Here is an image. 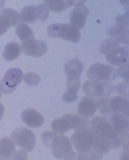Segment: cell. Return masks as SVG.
Listing matches in <instances>:
<instances>
[{"instance_id":"d6986e66","label":"cell","mask_w":129,"mask_h":160,"mask_svg":"<svg viewBox=\"0 0 129 160\" xmlns=\"http://www.w3.org/2000/svg\"><path fill=\"white\" fill-rule=\"evenodd\" d=\"M16 145L14 141L8 137L0 140V159H13L16 153Z\"/></svg>"},{"instance_id":"e575fe53","label":"cell","mask_w":129,"mask_h":160,"mask_svg":"<svg viewBox=\"0 0 129 160\" xmlns=\"http://www.w3.org/2000/svg\"><path fill=\"white\" fill-rule=\"evenodd\" d=\"M2 97V94L0 92V98ZM5 113V108L0 103V121L2 120Z\"/></svg>"},{"instance_id":"2e32d148","label":"cell","mask_w":129,"mask_h":160,"mask_svg":"<svg viewBox=\"0 0 129 160\" xmlns=\"http://www.w3.org/2000/svg\"><path fill=\"white\" fill-rule=\"evenodd\" d=\"M97 110V98L87 95L82 99L78 105V115L85 118H90L94 116Z\"/></svg>"},{"instance_id":"52a82bcc","label":"cell","mask_w":129,"mask_h":160,"mask_svg":"<svg viewBox=\"0 0 129 160\" xmlns=\"http://www.w3.org/2000/svg\"><path fill=\"white\" fill-rule=\"evenodd\" d=\"M115 20L117 24L110 27L108 34L117 39L119 43L129 46V15H117Z\"/></svg>"},{"instance_id":"7a4b0ae2","label":"cell","mask_w":129,"mask_h":160,"mask_svg":"<svg viewBox=\"0 0 129 160\" xmlns=\"http://www.w3.org/2000/svg\"><path fill=\"white\" fill-rule=\"evenodd\" d=\"M90 125L98 135L107 143L110 149L119 148L124 141L127 140L120 136L113 128L110 119L105 117H94L90 121Z\"/></svg>"},{"instance_id":"9c48e42d","label":"cell","mask_w":129,"mask_h":160,"mask_svg":"<svg viewBox=\"0 0 129 160\" xmlns=\"http://www.w3.org/2000/svg\"><path fill=\"white\" fill-rule=\"evenodd\" d=\"M83 70V63L78 59H72L65 64L64 72L67 76V87L80 88V77Z\"/></svg>"},{"instance_id":"30bf717a","label":"cell","mask_w":129,"mask_h":160,"mask_svg":"<svg viewBox=\"0 0 129 160\" xmlns=\"http://www.w3.org/2000/svg\"><path fill=\"white\" fill-rule=\"evenodd\" d=\"M11 138L17 145L27 152L33 150L36 143L34 132L23 127L15 129L11 133Z\"/></svg>"},{"instance_id":"e0dca14e","label":"cell","mask_w":129,"mask_h":160,"mask_svg":"<svg viewBox=\"0 0 129 160\" xmlns=\"http://www.w3.org/2000/svg\"><path fill=\"white\" fill-rule=\"evenodd\" d=\"M21 118L22 121L31 128H39L44 124L43 116L33 109L29 108L23 110Z\"/></svg>"},{"instance_id":"5b68a950","label":"cell","mask_w":129,"mask_h":160,"mask_svg":"<svg viewBox=\"0 0 129 160\" xmlns=\"http://www.w3.org/2000/svg\"><path fill=\"white\" fill-rule=\"evenodd\" d=\"M87 119L76 114H66L60 118L54 119L51 123V129L57 133H65L71 130L78 129Z\"/></svg>"},{"instance_id":"7402d4cb","label":"cell","mask_w":129,"mask_h":160,"mask_svg":"<svg viewBox=\"0 0 129 160\" xmlns=\"http://www.w3.org/2000/svg\"><path fill=\"white\" fill-rule=\"evenodd\" d=\"M16 34L22 42L34 38L33 29L25 23H21L17 26L16 28Z\"/></svg>"},{"instance_id":"d4e9b609","label":"cell","mask_w":129,"mask_h":160,"mask_svg":"<svg viewBox=\"0 0 129 160\" xmlns=\"http://www.w3.org/2000/svg\"><path fill=\"white\" fill-rule=\"evenodd\" d=\"M0 13L3 15L10 21L12 27L19 24L20 21V13L16 10L11 8H5L0 11Z\"/></svg>"},{"instance_id":"836d02e7","label":"cell","mask_w":129,"mask_h":160,"mask_svg":"<svg viewBox=\"0 0 129 160\" xmlns=\"http://www.w3.org/2000/svg\"><path fill=\"white\" fill-rule=\"evenodd\" d=\"M28 158L27 154L25 151L18 150L15 153V156L13 158V160H18V159H22V160H26Z\"/></svg>"},{"instance_id":"4fadbf2b","label":"cell","mask_w":129,"mask_h":160,"mask_svg":"<svg viewBox=\"0 0 129 160\" xmlns=\"http://www.w3.org/2000/svg\"><path fill=\"white\" fill-rule=\"evenodd\" d=\"M110 120L115 131L123 139L129 138V117L122 113L114 112Z\"/></svg>"},{"instance_id":"6da1fadb","label":"cell","mask_w":129,"mask_h":160,"mask_svg":"<svg viewBox=\"0 0 129 160\" xmlns=\"http://www.w3.org/2000/svg\"><path fill=\"white\" fill-rule=\"evenodd\" d=\"M42 140L47 147L51 148L53 155L57 159H76V153L72 148L71 140L63 133L45 131L42 135Z\"/></svg>"},{"instance_id":"ba28073f","label":"cell","mask_w":129,"mask_h":160,"mask_svg":"<svg viewBox=\"0 0 129 160\" xmlns=\"http://www.w3.org/2000/svg\"><path fill=\"white\" fill-rule=\"evenodd\" d=\"M87 76L90 80L109 82L118 77L117 69L114 67L101 63H95L90 66L87 70Z\"/></svg>"},{"instance_id":"277c9868","label":"cell","mask_w":129,"mask_h":160,"mask_svg":"<svg viewBox=\"0 0 129 160\" xmlns=\"http://www.w3.org/2000/svg\"><path fill=\"white\" fill-rule=\"evenodd\" d=\"M47 33L50 37L60 38L75 43L80 42L81 36L80 31L68 23L50 24L48 27Z\"/></svg>"},{"instance_id":"44dd1931","label":"cell","mask_w":129,"mask_h":160,"mask_svg":"<svg viewBox=\"0 0 129 160\" xmlns=\"http://www.w3.org/2000/svg\"><path fill=\"white\" fill-rule=\"evenodd\" d=\"M22 51V47L19 44L15 42H11L5 46L2 53L3 58L8 62L14 61L18 58Z\"/></svg>"},{"instance_id":"d6a6232c","label":"cell","mask_w":129,"mask_h":160,"mask_svg":"<svg viewBox=\"0 0 129 160\" xmlns=\"http://www.w3.org/2000/svg\"><path fill=\"white\" fill-rule=\"evenodd\" d=\"M39 9V19L41 22L45 21L49 17V11L44 3L38 5Z\"/></svg>"},{"instance_id":"cb8c5ba5","label":"cell","mask_w":129,"mask_h":160,"mask_svg":"<svg viewBox=\"0 0 129 160\" xmlns=\"http://www.w3.org/2000/svg\"><path fill=\"white\" fill-rule=\"evenodd\" d=\"M48 10L52 12H61L70 8L67 1H43Z\"/></svg>"},{"instance_id":"ffe728a7","label":"cell","mask_w":129,"mask_h":160,"mask_svg":"<svg viewBox=\"0 0 129 160\" xmlns=\"http://www.w3.org/2000/svg\"><path fill=\"white\" fill-rule=\"evenodd\" d=\"M22 23H33L39 19V9L38 6L29 5L22 8L20 13Z\"/></svg>"},{"instance_id":"4316f807","label":"cell","mask_w":129,"mask_h":160,"mask_svg":"<svg viewBox=\"0 0 129 160\" xmlns=\"http://www.w3.org/2000/svg\"><path fill=\"white\" fill-rule=\"evenodd\" d=\"M25 83L29 87H35L39 84L41 79L39 75L34 73H28L23 77Z\"/></svg>"},{"instance_id":"f1b7e54d","label":"cell","mask_w":129,"mask_h":160,"mask_svg":"<svg viewBox=\"0 0 129 160\" xmlns=\"http://www.w3.org/2000/svg\"><path fill=\"white\" fill-rule=\"evenodd\" d=\"M117 71L118 77L122 78L124 82H129V63L119 66Z\"/></svg>"},{"instance_id":"3957f363","label":"cell","mask_w":129,"mask_h":160,"mask_svg":"<svg viewBox=\"0 0 129 160\" xmlns=\"http://www.w3.org/2000/svg\"><path fill=\"white\" fill-rule=\"evenodd\" d=\"M95 139V131L88 119L82 126L76 130L71 137L74 148L81 153L96 152L94 151Z\"/></svg>"},{"instance_id":"f546056e","label":"cell","mask_w":129,"mask_h":160,"mask_svg":"<svg viewBox=\"0 0 129 160\" xmlns=\"http://www.w3.org/2000/svg\"><path fill=\"white\" fill-rule=\"evenodd\" d=\"M102 154L97 152H90L87 153H81L78 155V160H100L102 159Z\"/></svg>"},{"instance_id":"7c38bea8","label":"cell","mask_w":129,"mask_h":160,"mask_svg":"<svg viewBox=\"0 0 129 160\" xmlns=\"http://www.w3.org/2000/svg\"><path fill=\"white\" fill-rule=\"evenodd\" d=\"M22 49L27 56L39 58L44 56L48 51V46L44 41L34 38L22 42Z\"/></svg>"},{"instance_id":"1f68e13d","label":"cell","mask_w":129,"mask_h":160,"mask_svg":"<svg viewBox=\"0 0 129 160\" xmlns=\"http://www.w3.org/2000/svg\"><path fill=\"white\" fill-rule=\"evenodd\" d=\"M115 90L119 94L129 97V82H123L117 84L115 87Z\"/></svg>"},{"instance_id":"4dcf8cb0","label":"cell","mask_w":129,"mask_h":160,"mask_svg":"<svg viewBox=\"0 0 129 160\" xmlns=\"http://www.w3.org/2000/svg\"><path fill=\"white\" fill-rule=\"evenodd\" d=\"M10 27H12V26L10 21L6 17L0 13V36L5 34Z\"/></svg>"},{"instance_id":"484cf974","label":"cell","mask_w":129,"mask_h":160,"mask_svg":"<svg viewBox=\"0 0 129 160\" xmlns=\"http://www.w3.org/2000/svg\"><path fill=\"white\" fill-rule=\"evenodd\" d=\"M120 46V44L117 39L113 38L105 39L104 41L103 42L99 47L100 53L103 54H107L112 51L113 49L115 48Z\"/></svg>"},{"instance_id":"5bb4252c","label":"cell","mask_w":129,"mask_h":160,"mask_svg":"<svg viewBox=\"0 0 129 160\" xmlns=\"http://www.w3.org/2000/svg\"><path fill=\"white\" fill-rule=\"evenodd\" d=\"M105 58L113 66H122L129 63V49L126 47H117L107 54Z\"/></svg>"},{"instance_id":"83f0119b","label":"cell","mask_w":129,"mask_h":160,"mask_svg":"<svg viewBox=\"0 0 129 160\" xmlns=\"http://www.w3.org/2000/svg\"><path fill=\"white\" fill-rule=\"evenodd\" d=\"M78 90L74 88H67V90L62 96V100L67 103H71L75 102L78 99Z\"/></svg>"},{"instance_id":"8992f818","label":"cell","mask_w":129,"mask_h":160,"mask_svg":"<svg viewBox=\"0 0 129 160\" xmlns=\"http://www.w3.org/2000/svg\"><path fill=\"white\" fill-rule=\"evenodd\" d=\"M82 89L88 96L97 98L112 94L115 91V86L109 82L90 80L83 84Z\"/></svg>"},{"instance_id":"9a60e30c","label":"cell","mask_w":129,"mask_h":160,"mask_svg":"<svg viewBox=\"0 0 129 160\" xmlns=\"http://www.w3.org/2000/svg\"><path fill=\"white\" fill-rule=\"evenodd\" d=\"M90 13L89 8L85 6H79L72 10L70 14V24L77 29H82L86 24L87 17Z\"/></svg>"},{"instance_id":"603a6c76","label":"cell","mask_w":129,"mask_h":160,"mask_svg":"<svg viewBox=\"0 0 129 160\" xmlns=\"http://www.w3.org/2000/svg\"><path fill=\"white\" fill-rule=\"evenodd\" d=\"M110 97H104L97 100V109L103 116L110 117L114 114L110 105Z\"/></svg>"},{"instance_id":"8fae6325","label":"cell","mask_w":129,"mask_h":160,"mask_svg":"<svg viewBox=\"0 0 129 160\" xmlns=\"http://www.w3.org/2000/svg\"><path fill=\"white\" fill-rule=\"evenodd\" d=\"M23 74L18 68H11L0 80V92L10 94L13 92L22 81Z\"/></svg>"},{"instance_id":"ac0fdd59","label":"cell","mask_w":129,"mask_h":160,"mask_svg":"<svg viewBox=\"0 0 129 160\" xmlns=\"http://www.w3.org/2000/svg\"><path fill=\"white\" fill-rule=\"evenodd\" d=\"M110 105L113 113H122L129 117V99L127 98L119 95L110 98Z\"/></svg>"}]
</instances>
